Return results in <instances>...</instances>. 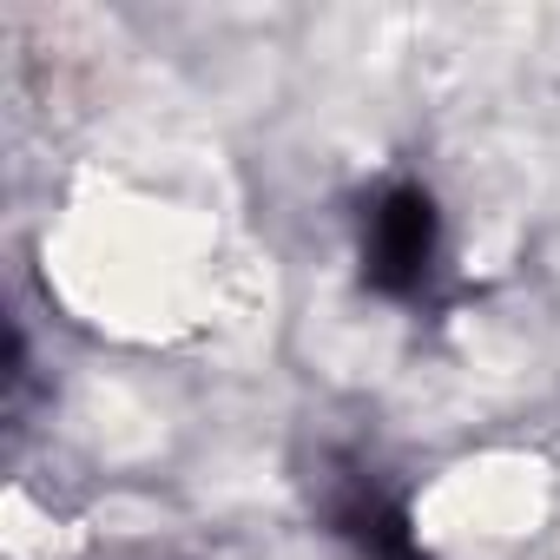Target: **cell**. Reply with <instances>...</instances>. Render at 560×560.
<instances>
[{
	"instance_id": "obj_1",
	"label": "cell",
	"mask_w": 560,
	"mask_h": 560,
	"mask_svg": "<svg viewBox=\"0 0 560 560\" xmlns=\"http://www.w3.org/2000/svg\"><path fill=\"white\" fill-rule=\"evenodd\" d=\"M442 250V218L422 185H389L363 224V277L383 298H416Z\"/></svg>"
},
{
	"instance_id": "obj_2",
	"label": "cell",
	"mask_w": 560,
	"mask_h": 560,
	"mask_svg": "<svg viewBox=\"0 0 560 560\" xmlns=\"http://www.w3.org/2000/svg\"><path fill=\"white\" fill-rule=\"evenodd\" d=\"M330 527L350 547V560H429L409 514H402V501H389L370 475H357V481H343L330 494Z\"/></svg>"
}]
</instances>
